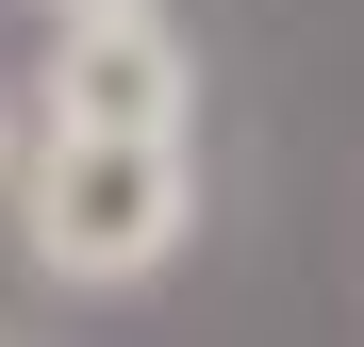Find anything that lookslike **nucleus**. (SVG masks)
Instances as JSON below:
<instances>
[{
  "mask_svg": "<svg viewBox=\"0 0 364 347\" xmlns=\"http://www.w3.org/2000/svg\"><path fill=\"white\" fill-rule=\"evenodd\" d=\"M17 149H33V99L0 83V199H17Z\"/></svg>",
  "mask_w": 364,
  "mask_h": 347,
  "instance_id": "nucleus-3",
  "label": "nucleus"
},
{
  "mask_svg": "<svg viewBox=\"0 0 364 347\" xmlns=\"http://www.w3.org/2000/svg\"><path fill=\"white\" fill-rule=\"evenodd\" d=\"M50 17H83V0H50Z\"/></svg>",
  "mask_w": 364,
  "mask_h": 347,
  "instance_id": "nucleus-4",
  "label": "nucleus"
},
{
  "mask_svg": "<svg viewBox=\"0 0 364 347\" xmlns=\"http://www.w3.org/2000/svg\"><path fill=\"white\" fill-rule=\"evenodd\" d=\"M17 99L50 133H199V50L166 33V0H83L50 17V67Z\"/></svg>",
  "mask_w": 364,
  "mask_h": 347,
  "instance_id": "nucleus-2",
  "label": "nucleus"
},
{
  "mask_svg": "<svg viewBox=\"0 0 364 347\" xmlns=\"http://www.w3.org/2000/svg\"><path fill=\"white\" fill-rule=\"evenodd\" d=\"M199 231V133H50L17 149V248L67 281V298H133L182 265Z\"/></svg>",
  "mask_w": 364,
  "mask_h": 347,
  "instance_id": "nucleus-1",
  "label": "nucleus"
}]
</instances>
